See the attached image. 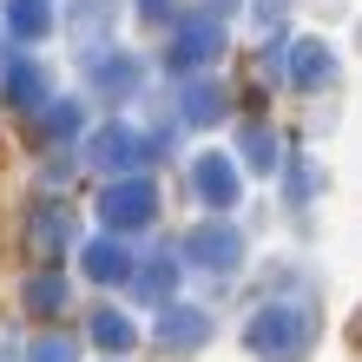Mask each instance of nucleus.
Returning <instances> with one entry per match:
<instances>
[{"label": "nucleus", "mask_w": 362, "mask_h": 362, "mask_svg": "<svg viewBox=\"0 0 362 362\" xmlns=\"http://www.w3.org/2000/svg\"><path fill=\"white\" fill-rule=\"evenodd\" d=\"M244 343H250V356H264V362H303L310 343H316V303H310V290L270 296V303L250 316Z\"/></svg>", "instance_id": "1"}, {"label": "nucleus", "mask_w": 362, "mask_h": 362, "mask_svg": "<svg viewBox=\"0 0 362 362\" xmlns=\"http://www.w3.org/2000/svg\"><path fill=\"white\" fill-rule=\"evenodd\" d=\"M99 218H105V230H145L158 218V185L152 178H139V172H125V178H112L105 185V198H99Z\"/></svg>", "instance_id": "2"}, {"label": "nucleus", "mask_w": 362, "mask_h": 362, "mask_svg": "<svg viewBox=\"0 0 362 362\" xmlns=\"http://www.w3.org/2000/svg\"><path fill=\"white\" fill-rule=\"evenodd\" d=\"M218 53H224V20L204 7V13L178 20V33H172V53H165V66H172L178 79H191V73H204Z\"/></svg>", "instance_id": "3"}, {"label": "nucleus", "mask_w": 362, "mask_h": 362, "mask_svg": "<svg viewBox=\"0 0 362 362\" xmlns=\"http://www.w3.org/2000/svg\"><path fill=\"white\" fill-rule=\"evenodd\" d=\"M86 158L99 165V172H112V178H125V172H145V158H152V139L139 132V125H99V132L86 139Z\"/></svg>", "instance_id": "4"}, {"label": "nucleus", "mask_w": 362, "mask_h": 362, "mask_svg": "<svg viewBox=\"0 0 362 362\" xmlns=\"http://www.w3.org/2000/svg\"><path fill=\"white\" fill-rule=\"evenodd\" d=\"M178 257L198 264V270H211V276H230V270H238V257H244V238H238V224L211 218V224H198V230L178 244Z\"/></svg>", "instance_id": "5"}, {"label": "nucleus", "mask_w": 362, "mask_h": 362, "mask_svg": "<svg viewBox=\"0 0 362 362\" xmlns=\"http://www.w3.org/2000/svg\"><path fill=\"white\" fill-rule=\"evenodd\" d=\"M66 244H73V211L66 204H40L33 224H27V257L33 264H59Z\"/></svg>", "instance_id": "6"}, {"label": "nucleus", "mask_w": 362, "mask_h": 362, "mask_svg": "<svg viewBox=\"0 0 362 362\" xmlns=\"http://www.w3.org/2000/svg\"><path fill=\"white\" fill-rule=\"evenodd\" d=\"M284 73H290V86L316 93V86H329V79H336V59H329L323 40H296V47H284Z\"/></svg>", "instance_id": "7"}, {"label": "nucleus", "mask_w": 362, "mask_h": 362, "mask_svg": "<svg viewBox=\"0 0 362 362\" xmlns=\"http://www.w3.org/2000/svg\"><path fill=\"white\" fill-rule=\"evenodd\" d=\"M191 185H198V198L211 211H230V204H238V165H230L224 152H204L198 165H191Z\"/></svg>", "instance_id": "8"}, {"label": "nucleus", "mask_w": 362, "mask_h": 362, "mask_svg": "<svg viewBox=\"0 0 362 362\" xmlns=\"http://www.w3.org/2000/svg\"><path fill=\"white\" fill-rule=\"evenodd\" d=\"M79 264H86V276H93V284H132V276H139V270H132V250H125V238H119V230L93 238Z\"/></svg>", "instance_id": "9"}, {"label": "nucleus", "mask_w": 362, "mask_h": 362, "mask_svg": "<svg viewBox=\"0 0 362 362\" xmlns=\"http://www.w3.org/2000/svg\"><path fill=\"white\" fill-rule=\"evenodd\" d=\"M86 66H93V86H99L105 99H132V93H139V66H132L125 53L112 59V47H93Z\"/></svg>", "instance_id": "10"}, {"label": "nucleus", "mask_w": 362, "mask_h": 362, "mask_svg": "<svg viewBox=\"0 0 362 362\" xmlns=\"http://www.w3.org/2000/svg\"><path fill=\"white\" fill-rule=\"evenodd\" d=\"M204 336H211V316H204V310L165 303V316H158V343H165V349H198Z\"/></svg>", "instance_id": "11"}, {"label": "nucleus", "mask_w": 362, "mask_h": 362, "mask_svg": "<svg viewBox=\"0 0 362 362\" xmlns=\"http://www.w3.org/2000/svg\"><path fill=\"white\" fill-rule=\"evenodd\" d=\"M178 105H185V112H178L185 125H218V119H224V86H218V79H198V73H191Z\"/></svg>", "instance_id": "12"}, {"label": "nucleus", "mask_w": 362, "mask_h": 362, "mask_svg": "<svg viewBox=\"0 0 362 362\" xmlns=\"http://www.w3.org/2000/svg\"><path fill=\"white\" fill-rule=\"evenodd\" d=\"M178 250H158V257L152 264H145L139 276H132V284H139V296H145V303H172V290H178Z\"/></svg>", "instance_id": "13"}, {"label": "nucleus", "mask_w": 362, "mask_h": 362, "mask_svg": "<svg viewBox=\"0 0 362 362\" xmlns=\"http://www.w3.org/2000/svg\"><path fill=\"white\" fill-rule=\"evenodd\" d=\"M7 33L20 40V47L47 40L53 33V7H47V0H7Z\"/></svg>", "instance_id": "14"}, {"label": "nucleus", "mask_w": 362, "mask_h": 362, "mask_svg": "<svg viewBox=\"0 0 362 362\" xmlns=\"http://www.w3.org/2000/svg\"><path fill=\"white\" fill-rule=\"evenodd\" d=\"M7 99L20 112H40V105H47V73H40L33 59H13L7 66Z\"/></svg>", "instance_id": "15"}, {"label": "nucleus", "mask_w": 362, "mask_h": 362, "mask_svg": "<svg viewBox=\"0 0 362 362\" xmlns=\"http://www.w3.org/2000/svg\"><path fill=\"white\" fill-rule=\"evenodd\" d=\"M20 303H27L33 316H59V310H66V276H59V270H40V276H27Z\"/></svg>", "instance_id": "16"}, {"label": "nucleus", "mask_w": 362, "mask_h": 362, "mask_svg": "<svg viewBox=\"0 0 362 362\" xmlns=\"http://www.w3.org/2000/svg\"><path fill=\"white\" fill-rule=\"evenodd\" d=\"M238 152H244L250 172H276V165H284V152H276V139L264 132V125H244V132H238Z\"/></svg>", "instance_id": "17"}, {"label": "nucleus", "mask_w": 362, "mask_h": 362, "mask_svg": "<svg viewBox=\"0 0 362 362\" xmlns=\"http://www.w3.org/2000/svg\"><path fill=\"white\" fill-rule=\"evenodd\" d=\"M93 343H99V349H112V356H125V349L139 343V329L125 323L119 310H99V316H93Z\"/></svg>", "instance_id": "18"}, {"label": "nucleus", "mask_w": 362, "mask_h": 362, "mask_svg": "<svg viewBox=\"0 0 362 362\" xmlns=\"http://www.w3.org/2000/svg\"><path fill=\"white\" fill-rule=\"evenodd\" d=\"M79 119H86V112H79V99H47V105H40V125H47V139H73V132H79Z\"/></svg>", "instance_id": "19"}, {"label": "nucleus", "mask_w": 362, "mask_h": 362, "mask_svg": "<svg viewBox=\"0 0 362 362\" xmlns=\"http://www.w3.org/2000/svg\"><path fill=\"white\" fill-rule=\"evenodd\" d=\"M27 362H79V336H73V329H47V336L27 349Z\"/></svg>", "instance_id": "20"}, {"label": "nucleus", "mask_w": 362, "mask_h": 362, "mask_svg": "<svg viewBox=\"0 0 362 362\" xmlns=\"http://www.w3.org/2000/svg\"><path fill=\"white\" fill-rule=\"evenodd\" d=\"M99 20H105V0H86V7H79V13H73V33H93V27H99Z\"/></svg>", "instance_id": "21"}, {"label": "nucleus", "mask_w": 362, "mask_h": 362, "mask_svg": "<svg viewBox=\"0 0 362 362\" xmlns=\"http://www.w3.org/2000/svg\"><path fill=\"white\" fill-rule=\"evenodd\" d=\"M284 7H290V0H250V13H257L264 27H276V20H284Z\"/></svg>", "instance_id": "22"}, {"label": "nucleus", "mask_w": 362, "mask_h": 362, "mask_svg": "<svg viewBox=\"0 0 362 362\" xmlns=\"http://www.w3.org/2000/svg\"><path fill=\"white\" fill-rule=\"evenodd\" d=\"M310 185H316L310 165H290V191H296V198H310Z\"/></svg>", "instance_id": "23"}, {"label": "nucleus", "mask_w": 362, "mask_h": 362, "mask_svg": "<svg viewBox=\"0 0 362 362\" xmlns=\"http://www.w3.org/2000/svg\"><path fill=\"white\" fill-rule=\"evenodd\" d=\"M204 7H211V13H230V7H238V0H204Z\"/></svg>", "instance_id": "24"}]
</instances>
